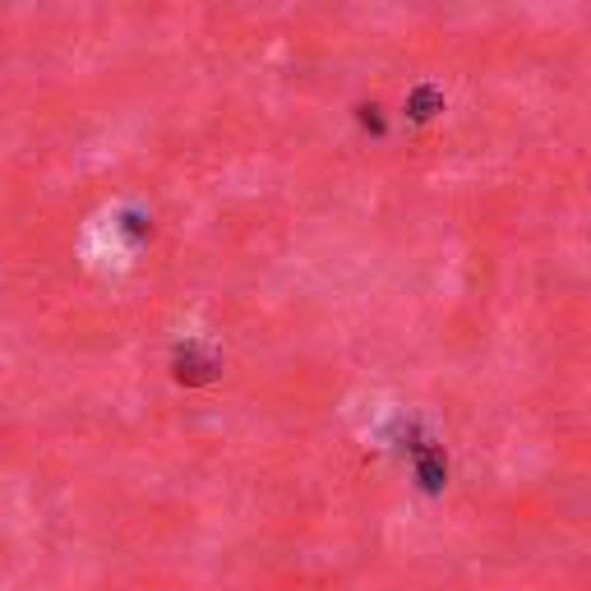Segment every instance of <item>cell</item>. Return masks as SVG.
Instances as JSON below:
<instances>
[{"label": "cell", "mask_w": 591, "mask_h": 591, "mask_svg": "<svg viewBox=\"0 0 591 591\" xmlns=\"http://www.w3.org/2000/svg\"><path fill=\"white\" fill-rule=\"evenodd\" d=\"M218 370L222 365L213 361V356H204L199 347L176 351V379H181V384H208V379H218Z\"/></svg>", "instance_id": "1"}, {"label": "cell", "mask_w": 591, "mask_h": 591, "mask_svg": "<svg viewBox=\"0 0 591 591\" xmlns=\"http://www.w3.org/2000/svg\"><path fill=\"white\" fill-rule=\"evenodd\" d=\"M416 476H421L425 490H439L444 485V453L439 448H421L416 453Z\"/></svg>", "instance_id": "2"}, {"label": "cell", "mask_w": 591, "mask_h": 591, "mask_svg": "<svg viewBox=\"0 0 591 591\" xmlns=\"http://www.w3.org/2000/svg\"><path fill=\"white\" fill-rule=\"evenodd\" d=\"M439 107H444V97H439L435 88H421V93H411V102H407V111L416 116V121H430Z\"/></svg>", "instance_id": "3"}]
</instances>
